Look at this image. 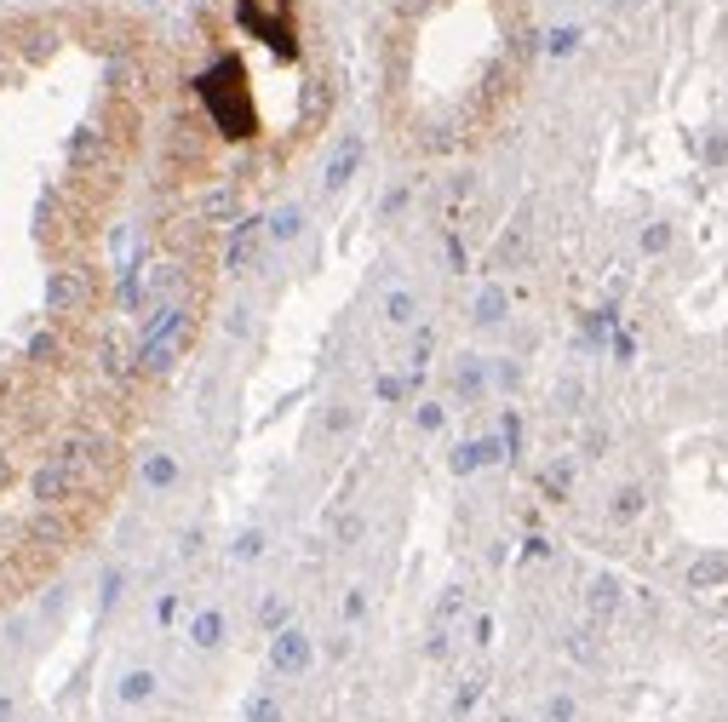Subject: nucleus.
<instances>
[{"mask_svg": "<svg viewBox=\"0 0 728 722\" xmlns=\"http://www.w3.org/2000/svg\"><path fill=\"white\" fill-rule=\"evenodd\" d=\"M528 0H396L384 23V109L419 149L476 138L522 92Z\"/></svg>", "mask_w": 728, "mask_h": 722, "instance_id": "obj_1", "label": "nucleus"}]
</instances>
